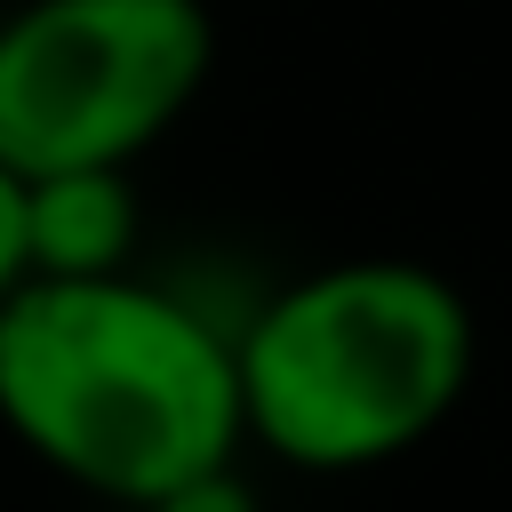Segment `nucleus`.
Listing matches in <instances>:
<instances>
[{
	"instance_id": "20e7f679",
	"label": "nucleus",
	"mask_w": 512,
	"mask_h": 512,
	"mask_svg": "<svg viewBox=\"0 0 512 512\" xmlns=\"http://www.w3.org/2000/svg\"><path fill=\"white\" fill-rule=\"evenodd\" d=\"M136 200L128 168L24 184V272H128Z\"/></svg>"
},
{
	"instance_id": "f257e3e1",
	"label": "nucleus",
	"mask_w": 512,
	"mask_h": 512,
	"mask_svg": "<svg viewBox=\"0 0 512 512\" xmlns=\"http://www.w3.org/2000/svg\"><path fill=\"white\" fill-rule=\"evenodd\" d=\"M0 424L128 512L224 472L248 440L232 336L136 272H24L0 296Z\"/></svg>"
},
{
	"instance_id": "39448f33",
	"label": "nucleus",
	"mask_w": 512,
	"mask_h": 512,
	"mask_svg": "<svg viewBox=\"0 0 512 512\" xmlns=\"http://www.w3.org/2000/svg\"><path fill=\"white\" fill-rule=\"evenodd\" d=\"M152 512H256V504H248V488H240V480H232V464H224V472H208V480H192V488L160 496Z\"/></svg>"
},
{
	"instance_id": "f03ea898",
	"label": "nucleus",
	"mask_w": 512,
	"mask_h": 512,
	"mask_svg": "<svg viewBox=\"0 0 512 512\" xmlns=\"http://www.w3.org/2000/svg\"><path fill=\"white\" fill-rule=\"evenodd\" d=\"M480 320L416 256H336L232 336L240 424L296 472H368L424 448L464 400Z\"/></svg>"
},
{
	"instance_id": "7ed1b4c3",
	"label": "nucleus",
	"mask_w": 512,
	"mask_h": 512,
	"mask_svg": "<svg viewBox=\"0 0 512 512\" xmlns=\"http://www.w3.org/2000/svg\"><path fill=\"white\" fill-rule=\"evenodd\" d=\"M208 0H24L0 16V168L16 184L144 160L208 88Z\"/></svg>"
},
{
	"instance_id": "423d86ee",
	"label": "nucleus",
	"mask_w": 512,
	"mask_h": 512,
	"mask_svg": "<svg viewBox=\"0 0 512 512\" xmlns=\"http://www.w3.org/2000/svg\"><path fill=\"white\" fill-rule=\"evenodd\" d=\"M24 280V184L0 168V296Z\"/></svg>"
}]
</instances>
